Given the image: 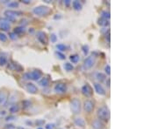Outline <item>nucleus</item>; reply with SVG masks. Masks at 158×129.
<instances>
[{
	"instance_id": "nucleus-1",
	"label": "nucleus",
	"mask_w": 158,
	"mask_h": 129,
	"mask_svg": "<svg viewBox=\"0 0 158 129\" xmlns=\"http://www.w3.org/2000/svg\"><path fill=\"white\" fill-rule=\"evenodd\" d=\"M97 117H98V120H100V121H108L110 119L109 108H108L107 107H106V106L99 107L97 111Z\"/></svg>"
},
{
	"instance_id": "nucleus-2",
	"label": "nucleus",
	"mask_w": 158,
	"mask_h": 129,
	"mask_svg": "<svg viewBox=\"0 0 158 129\" xmlns=\"http://www.w3.org/2000/svg\"><path fill=\"white\" fill-rule=\"evenodd\" d=\"M33 12L39 17H44L50 12V8L47 5H39L33 9Z\"/></svg>"
},
{
	"instance_id": "nucleus-3",
	"label": "nucleus",
	"mask_w": 158,
	"mask_h": 129,
	"mask_svg": "<svg viewBox=\"0 0 158 129\" xmlns=\"http://www.w3.org/2000/svg\"><path fill=\"white\" fill-rule=\"evenodd\" d=\"M70 108L73 114H79L81 113V101L79 99L74 98L70 102Z\"/></svg>"
},
{
	"instance_id": "nucleus-4",
	"label": "nucleus",
	"mask_w": 158,
	"mask_h": 129,
	"mask_svg": "<svg viewBox=\"0 0 158 129\" xmlns=\"http://www.w3.org/2000/svg\"><path fill=\"white\" fill-rule=\"evenodd\" d=\"M96 63V57L94 55H90L84 59L83 65V68L84 70H89V69L92 68Z\"/></svg>"
},
{
	"instance_id": "nucleus-5",
	"label": "nucleus",
	"mask_w": 158,
	"mask_h": 129,
	"mask_svg": "<svg viewBox=\"0 0 158 129\" xmlns=\"http://www.w3.org/2000/svg\"><path fill=\"white\" fill-rule=\"evenodd\" d=\"M54 91L56 92V93L57 94H64L67 92V85L65 83L60 82L55 86Z\"/></svg>"
},
{
	"instance_id": "nucleus-6",
	"label": "nucleus",
	"mask_w": 158,
	"mask_h": 129,
	"mask_svg": "<svg viewBox=\"0 0 158 129\" xmlns=\"http://www.w3.org/2000/svg\"><path fill=\"white\" fill-rule=\"evenodd\" d=\"M28 74H29L30 79L33 81H38L42 78V72L40 70H33L28 72Z\"/></svg>"
},
{
	"instance_id": "nucleus-7",
	"label": "nucleus",
	"mask_w": 158,
	"mask_h": 129,
	"mask_svg": "<svg viewBox=\"0 0 158 129\" xmlns=\"http://www.w3.org/2000/svg\"><path fill=\"white\" fill-rule=\"evenodd\" d=\"M83 109L86 113L90 114L94 110V102L90 100H86L83 102Z\"/></svg>"
},
{
	"instance_id": "nucleus-8",
	"label": "nucleus",
	"mask_w": 158,
	"mask_h": 129,
	"mask_svg": "<svg viewBox=\"0 0 158 129\" xmlns=\"http://www.w3.org/2000/svg\"><path fill=\"white\" fill-rule=\"evenodd\" d=\"M36 38H37V39H38L39 41L42 44V45H47V42H48L47 34H46V32H44V31H37Z\"/></svg>"
},
{
	"instance_id": "nucleus-9",
	"label": "nucleus",
	"mask_w": 158,
	"mask_h": 129,
	"mask_svg": "<svg viewBox=\"0 0 158 129\" xmlns=\"http://www.w3.org/2000/svg\"><path fill=\"white\" fill-rule=\"evenodd\" d=\"M81 91H82V93L86 97H90L92 95V93H93V92H92V88L90 87V86L89 84L83 85V86H82Z\"/></svg>"
},
{
	"instance_id": "nucleus-10",
	"label": "nucleus",
	"mask_w": 158,
	"mask_h": 129,
	"mask_svg": "<svg viewBox=\"0 0 158 129\" xmlns=\"http://www.w3.org/2000/svg\"><path fill=\"white\" fill-rule=\"evenodd\" d=\"M94 89H95V92L99 95H102V96H104L106 94V92L104 90V88L103 87V86L100 84V83H94L93 85Z\"/></svg>"
},
{
	"instance_id": "nucleus-11",
	"label": "nucleus",
	"mask_w": 158,
	"mask_h": 129,
	"mask_svg": "<svg viewBox=\"0 0 158 129\" xmlns=\"http://www.w3.org/2000/svg\"><path fill=\"white\" fill-rule=\"evenodd\" d=\"M26 90L31 94H36L38 93V87L33 83H27L26 85Z\"/></svg>"
},
{
	"instance_id": "nucleus-12",
	"label": "nucleus",
	"mask_w": 158,
	"mask_h": 129,
	"mask_svg": "<svg viewBox=\"0 0 158 129\" xmlns=\"http://www.w3.org/2000/svg\"><path fill=\"white\" fill-rule=\"evenodd\" d=\"M0 28L4 31H9L11 28V24L5 18L0 17Z\"/></svg>"
},
{
	"instance_id": "nucleus-13",
	"label": "nucleus",
	"mask_w": 158,
	"mask_h": 129,
	"mask_svg": "<svg viewBox=\"0 0 158 129\" xmlns=\"http://www.w3.org/2000/svg\"><path fill=\"white\" fill-rule=\"evenodd\" d=\"M22 14L21 11H17V10H7L5 11V17H14L15 18L17 16H20Z\"/></svg>"
},
{
	"instance_id": "nucleus-14",
	"label": "nucleus",
	"mask_w": 158,
	"mask_h": 129,
	"mask_svg": "<svg viewBox=\"0 0 158 129\" xmlns=\"http://www.w3.org/2000/svg\"><path fill=\"white\" fill-rule=\"evenodd\" d=\"M91 126H92V128L93 129H104V123H103V121L98 119L93 121Z\"/></svg>"
},
{
	"instance_id": "nucleus-15",
	"label": "nucleus",
	"mask_w": 158,
	"mask_h": 129,
	"mask_svg": "<svg viewBox=\"0 0 158 129\" xmlns=\"http://www.w3.org/2000/svg\"><path fill=\"white\" fill-rule=\"evenodd\" d=\"M9 68L13 71H16V72H22V71H24V68H23L20 65L15 62L10 63V64H9Z\"/></svg>"
},
{
	"instance_id": "nucleus-16",
	"label": "nucleus",
	"mask_w": 158,
	"mask_h": 129,
	"mask_svg": "<svg viewBox=\"0 0 158 129\" xmlns=\"http://www.w3.org/2000/svg\"><path fill=\"white\" fill-rule=\"evenodd\" d=\"M74 123L76 124V126L79 127L81 128H85V121L83 118L80 117H77L74 119Z\"/></svg>"
},
{
	"instance_id": "nucleus-17",
	"label": "nucleus",
	"mask_w": 158,
	"mask_h": 129,
	"mask_svg": "<svg viewBox=\"0 0 158 129\" xmlns=\"http://www.w3.org/2000/svg\"><path fill=\"white\" fill-rule=\"evenodd\" d=\"M49 83H50V80H49L48 78L47 77H43L39 80V85L42 87H47L49 86Z\"/></svg>"
},
{
	"instance_id": "nucleus-18",
	"label": "nucleus",
	"mask_w": 158,
	"mask_h": 129,
	"mask_svg": "<svg viewBox=\"0 0 158 129\" xmlns=\"http://www.w3.org/2000/svg\"><path fill=\"white\" fill-rule=\"evenodd\" d=\"M97 24L100 26H103V27H107V26L110 25V22L107 19L99 18L98 20H97Z\"/></svg>"
},
{
	"instance_id": "nucleus-19",
	"label": "nucleus",
	"mask_w": 158,
	"mask_h": 129,
	"mask_svg": "<svg viewBox=\"0 0 158 129\" xmlns=\"http://www.w3.org/2000/svg\"><path fill=\"white\" fill-rule=\"evenodd\" d=\"M6 64H8L7 57L4 53H1L0 54V66H5Z\"/></svg>"
},
{
	"instance_id": "nucleus-20",
	"label": "nucleus",
	"mask_w": 158,
	"mask_h": 129,
	"mask_svg": "<svg viewBox=\"0 0 158 129\" xmlns=\"http://www.w3.org/2000/svg\"><path fill=\"white\" fill-rule=\"evenodd\" d=\"M72 6H73V9L75 10H81L82 8H83V5L77 0H75V1L72 2Z\"/></svg>"
},
{
	"instance_id": "nucleus-21",
	"label": "nucleus",
	"mask_w": 158,
	"mask_h": 129,
	"mask_svg": "<svg viewBox=\"0 0 158 129\" xmlns=\"http://www.w3.org/2000/svg\"><path fill=\"white\" fill-rule=\"evenodd\" d=\"M7 100V93L5 92L0 91V105L5 103Z\"/></svg>"
},
{
	"instance_id": "nucleus-22",
	"label": "nucleus",
	"mask_w": 158,
	"mask_h": 129,
	"mask_svg": "<svg viewBox=\"0 0 158 129\" xmlns=\"http://www.w3.org/2000/svg\"><path fill=\"white\" fill-rule=\"evenodd\" d=\"M100 16H101V18L107 19V20H109L110 17H111V14H110L109 10H102V11H101Z\"/></svg>"
},
{
	"instance_id": "nucleus-23",
	"label": "nucleus",
	"mask_w": 158,
	"mask_h": 129,
	"mask_svg": "<svg viewBox=\"0 0 158 129\" xmlns=\"http://www.w3.org/2000/svg\"><path fill=\"white\" fill-rule=\"evenodd\" d=\"M96 78H97V80L101 83V82H103V81L106 80V74H104L103 72H97V74H96Z\"/></svg>"
},
{
	"instance_id": "nucleus-24",
	"label": "nucleus",
	"mask_w": 158,
	"mask_h": 129,
	"mask_svg": "<svg viewBox=\"0 0 158 129\" xmlns=\"http://www.w3.org/2000/svg\"><path fill=\"white\" fill-rule=\"evenodd\" d=\"M26 31V29H25L24 26H18V27L14 28V33L16 35L17 34H22Z\"/></svg>"
},
{
	"instance_id": "nucleus-25",
	"label": "nucleus",
	"mask_w": 158,
	"mask_h": 129,
	"mask_svg": "<svg viewBox=\"0 0 158 129\" xmlns=\"http://www.w3.org/2000/svg\"><path fill=\"white\" fill-rule=\"evenodd\" d=\"M67 48H68V47H67L64 44L60 43V44H57V45H56V49H57V51L60 52H65V51H67Z\"/></svg>"
},
{
	"instance_id": "nucleus-26",
	"label": "nucleus",
	"mask_w": 158,
	"mask_h": 129,
	"mask_svg": "<svg viewBox=\"0 0 158 129\" xmlns=\"http://www.w3.org/2000/svg\"><path fill=\"white\" fill-rule=\"evenodd\" d=\"M19 110V107L17 104H13L12 106H11V107L9 108V111H10L11 114H15V113H18Z\"/></svg>"
},
{
	"instance_id": "nucleus-27",
	"label": "nucleus",
	"mask_w": 158,
	"mask_h": 129,
	"mask_svg": "<svg viewBox=\"0 0 158 129\" xmlns=\"http://www.w3.org/2000/svg\"><path fill=\"white\" fill-rule=\"evenodd\" d=\"M70 59L73 64H77V63L80 60V57H79V55H77V54H73V55H71L70 57Z\"/></svg>"
},
{
	"instance_id": "nucleus-28",
	"label": "nucleus",
	"mask_w": 158,
	"mask_h": 129,
	"mask_svg": "<svg viewBox=\"0 0 158 129\" xmlns=\"http://www.w3.org/2000/svg\"><path fill=\"white\" fill-rule=\"evenodd\" d=\"M63 67H64V69L67 71V72H71V71L74 70V65L70 62L65 63V64L63 65Z\"/></svg>"
},
{
	"instance_id": "nucleus-29",
	"label": "nucleus",
	"mask_w": 158,
	"mask_h": 129,
	"mask_svg": "<svg viewBox=\"0 0 158 129\" xmlns=\"http://www.w3.org/2000/svg\"><path fill=\"white\" fill-rule=\"evenodd\" d=\"M19 3L16 1H12V2H8L7 3V6L9 8H18L19 7Z\"/></svg>"
},
{
	"instance_id": "nucleus-30",
	"label": "nucleus",
	"mask_w": 158,
	"mask_h": 129,
	"mask_svg": "<svg viewBox=\"0 0 158 129\" xmlns=\"http://www.w3.org/2000/svg\"><path fill=\"white\" fill-rule=\"evenodd\" d=\"M56 55L57 56V58H59L60 59H62V60H64V59H66V56L63 54V52H58V51H56Z\"/></svg>"
},
{
	"instance_id": "nucleus-31",
	"label": "nucleus",
	"mask_w": 158,
	"mask_h": 129,
	"mask_svg": "<svg viewBox=\"0 0 158 129\" xmlns=\"http://www.w3.org/2000/svg\"><path fill=\"white\" fill-rule=\"evenodd\" d=\"M31 106H32V103L29 101V100H25V101L23 102V107H24L25 109L30 108Z\"/></svg>"
},
{
	"instance_id": "nucleus-32",
	"label": "nucleus",
	"mask_w": 158,
	"mask_h": 129,
	"mask_svg": "<svg viewBox=\"0 0 158 129\" xmlns=\"http://www.w3.org/2000/svg\"><path fill=\"white\" fill-rule=\"evenodd\" d=\"M82 51H83V54H84V55L86 56L87 54L89 53V46H88L87 45H83V47H82Z\"/></svg>"
},
{
	"instance_id": "nucleus-33",
	"label": "nucleus",
	"mask_w": 158,
	"mask_h": 129,
	"mask_svg": "<svg viewBox=\"0 0 158 129\" xmlns=\"http://www.w3.org/2000/svg\"><path fill=\"white\" fill-rule=\"evenodd\" d=\"M0 41H2V42L7 41V36L4 32H1V31H0Z\"/></svg>"
},
{
	"instance_id": "nucleus-34",
	"label": "nucleus",
	"mask_w": 158,
	"mask_h": 129,
	"mask_svg": "<svg viewBox=\"0 0 158 129\" xmlns=\"http://www.w3.org/2000/svg\"><path fill=\"white\" fill-rule=\"evenodd\" d=\"M50 39L52 43H56V42H57V36H56V34L52 33V34L50 35Z\"/></svg>"
},
{
	"instance_id": "nucleus-35",
	"label": "nucleus",
	"mask_w": 158,
	"mask_h": 129,
	"mask_svg": "<svg viewBox=\"0 0 158 129\" xmlns=\"http://www.w3.org/2000/svg\"><path fill=\"white\" fill-rule=\"evenodd\" d=\"M104 72H106V73L107 74L108 76L111 74V66H110V65H106V66H104Z\"/></svg>"
},
{
	"instance_id": "nucleus-36",
	"label": "nucleus",
	"mask_w": 158,
	"mask_h": 129,
	"mask_svg": "<svg viewBox=\"0 0 158 129\" xmlns=\"http://www.w3.org/2000/svg\"><path fill=\"white\" fill-rule=\"evenodd\" d=\"M9 38L12 40H15V39H17V35H16L14 32H10L9 33Z\"/></svg>"
},
{
	"instance_id": "nucleus-37",
	"label": "nucleus",
	"mask_w": 158,
	"mask_h": 129,
	"mask_svg": "<svg viewBox=\"0 0 158 129\" xmlns=\"http://www.w3.org/2000/svg\"><path fill=\"white\" fill-rule=\"evenodd\" d=\"M17 100H15V94H12V96L10 97V99H9V101H10V103H12V102H15Z\"/></svg>"
},
{
	"instance_id": "nucleus-38",
	"label": "nucleus",
	"mask_w": 158,
	"mask_h": 129,
	"mask_svg": "<svg viewBox=\"0 0 158 129\" xmlns=\"http://www.w3.org/2000/svg\"><path fill=\"white\" fill-rule=\"evenodd\" d=\"M55 127V124H47V126H46V128L47 129H53Z\"/></svg>"
},
{
	"instance_id": "nucleus-39",
	"label": "nucleus",
	"mask_w": 158,
	"mask_h": 129,
	"mask_svg": "<svg viewBox=\"0 0 158 129\" xmlns=\"http://www.w3.org/2000/svg\"><path fill=\"white\" fill-rule=\"evenodd\" d=\"M106 40H108V43H110V31L108 32V34L107 33L106 34Z\"/></svg>"
},
{
	"instance_id": "nucleus-40",
	"label": "nucleus",
	"mask_w": 158,
	"mask_h": 129,
	"mask_svg": "<svg viewBox=\"0 0 158 129\" xmlns=\"http://www.w3.org/2000/svg\"><path fill=\"white\" fill-rule=\"evenodd\" d=\"M44 123H45V121H36V124H38V125L44 124Z\"/></svg>"
},
{
	"instance_id": "nucleus-41",
	"label": "nucleus",
	"mask_w": 158,
	"mask_h": 129,
	"mask_svg": "<svg viewBox=\"0 0 158 129\" xmlns=\"http://www.w3.org/2000/svg\"><path fill=\"white\" fill-rule=\"evenodd\" d=\"M70 0H66V1H64V4L66 5V6H69V5H70Z\"/></svg>"
},
{
	"instance_id": "nucleus-42",
	"label": "nucleus",
	"mask_w": 158,
	"mask_h": 129,
	"mask_svg": "<svg viewBox=\"0 0 158 129\" xmlns=\"http://www.w3.org/2000/svg\"><path fill=\"white\" fill-rule=\"evenodd\" d=\"M110 81H111L110 80V79H108L107 81H106V86H107L108 87H110Z\"/></svg>"
},
{
	"instance_id": "nucleus-43",
	"label": "nucleus",
	"mask_w": 158,
	"mask_h": 129,
	"mask_svg": "<svg viewBox=\"0 0 158 129\" xmlns=\"http://www.w3.org/2000/svg\"><path fill=\"white\" fill-rule=\"evenodd\" d=\"M23 3H30V1H29V0H23Z\"/></svg>"
},
{
	"instance_id": "nucleus-44",
	"label": "nucleus",
	"mask_w": 158,
	"mask_h": 129,
	"mask_svg": "<svg viewBox=\"0 0 158 129\" xmlns=\"http://www.w3.org/2000/svg\"><path fill=\"white\" fill-rule=\"evenodd\" d=\"M12 119H14V117H7V120L6 121H12Z\"/></svg>"
},
{
	"instance_id": "nucleus-45",
	"label": "nucleus",
	"mask_w": 158,
	"mask_h": 129,
	"mask_svg": "<svg viewBox=\"0 0 158 129\" xmlns=\"http://www.w3.org/2000/svg\"><path fill=\"white\" fill-rule=\"evenodd\" d=\"M29 32H31V33L33 32V28H31V30H29Z\"/></svg>"
},
{
	"instance_id": "nucleus-46",
	"label": "nucleus",
	"mask_w": 158,
	"mask_h": 129,
	"mask_svg": "<svg viewBox=\"0 0 158 129\" xmlns=\"http://www.w3.org/2000/svg\"><path fill=\"white\" fill-rule=\"evenodd\" d=\"M37 129H44V128H38Z\"/></svg>"
},
{
	"instance_id": "nucleus-47",
	"label": "nucleus",
	"mask_w": 158,
	"mask_h": 129,
	"mask_svg": "<svg viewBox=\"0 0 158 129\" xmlns=\"http://www.w3.org/2000/svg\"><path fill=\"white\" fill-rule=\"evenodd\" d=\"M19 129H24V128H19Z\"/></svg>"
}]
</instances>
